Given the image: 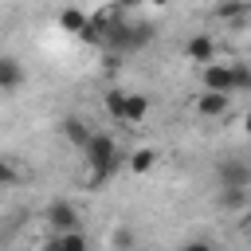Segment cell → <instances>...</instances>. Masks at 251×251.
Here are the masks:
<instances>
[{"mask_svg": "<svg viewBox=\"0 0 251 251\" xmlns=\"http://www.w3.org/2000/svg\"><path fill=\"white\" fill-rule=\"evenodd\" d=\"M82 149H86V161L94 169V184H102L118 169V145H114V137L110 133H90V141Z\"/></svg>", "mask_w": 251, "mask_h": 251, "instance_id": "cell-1", "label": "cell"}, {"mask_svg": "<svg viewBox=\"0 0 251 251\" xmlns=\"http://www.w3.org/2000/svg\"><path fill=\"white\" fill-rule=\"evenodd\" d=\"M216 176H220V188H247L251 184V169L243 157H220Z\"/></svg>", "mask_w": 251, "mask_h": 251, "instance_id": "cell-2", "label": "cell"}, {"mask_svg": "<svg viewBox=\"0 0 251 251\" xmlns=\"http://www.w3.org/2000/svg\"><path fill=\"white\" fill-rule=\"evenodd\" d=\"M227 106H231V94H220V90H204L196 98V114H204V118H224Z\"/></svg>", "mask_w": 251, "mask_h": 251, "instance_id": "cell-3", "label": "cell"}, {"mask_svg": "<svg viewBox=\"0 0 251 251\" xmlns=\"http://www.w3.org/2000/svg\"><path fill=\"white\" fill-rule=\"evenodd\" d=\"M204 86L208 90H220V94H231V71H227V63H208L204 67Z\"/></svg>", "mask_w": 251, "mask_h": 251, "instance_id": "cell-4", "label": "cell"}, {"mask_svg": "<svg viewBox=\"0 0 251 251\" xmlns=\"http://www.w3.org/2000/svg\"><path fill=\"white\" fill-rule=\"evenodd\" d=\"M47 216H51V227H55V231H75V227H78V212H75L67 200H55Z\"/></svg>", "mask_w": 251, "mask_h": 251, "instance_id": "cell-5", "label": "cell"}, {"mask_svg": "<svg viewBox=\"0 0 251 251\" xmlns=\"http://www.w3.org/2000/svg\"><path fill=\"white\" fill-rule=\"evenodd\" d=\"M24 82V67L16 63V59H8V55H0V94H8V90H16Z\"/></svg>", "mask_w": 251, "mask_h": 251, "instance_id": "cell-6", "label": "cell"}, {"mask_svg": "<svg viewBox=\"0 0 251 251\" xmlns=\"http://www.w3.org/2000/svg\"><path fill=\"white\" fill-rule=\"evenodd\" d=\"M184 55H188L192 63H212V59H216V43H212V35H196V39H188Z\"/></svg>", "mask_w": 251, "mask_h": 251, "instance_id": "cell-7", "label": "cell"}, {"mask_svg": "<svg viewBox=\"0 0 251 251\" xmlns=\"http://www.w3.org/2000/svg\"><path fill=\"white\" fill-rule=\"evenodd\" d=\"M90 133H94V129H90L82 118H67V122H63V137H67L71 145H78V149L90 141Z\"/></svg>", "mask_w": 251, "mask_h": 251, "instance_id": "cell-8", "label": "cell"}, {"mask_svg": "<svg viewBox=\"0 0 251 251\" xmlns=\"http://www.w3.org/2000/svg\"><path fill=\"white\" fill-rule=\"evenodd\" d=\"M149 114V98L145 94H126V110H122V122H141Z\"/></svg>", "mask_w": 251, "mask_h": 251, "instance_id": "cell-9", "label": "cell"}, {"mask_svg": "<svg viewBox=\"0 0 251 251\" xmlns=\"http://www.w3.org/2000/svg\"><path fill=\"white\" fill-rule=\"evenodd\" d=\"M59 27H63V31H75V35H78V31L86 27V16H82L78 8H63V12H59Z\"/></svg>", "mask_w": 251, "mask_h": 251, "instance_id": "cell-10", "label": "cell"}, {"mask_svg": "<svg viewBox=\"0 0 251 251\" xmlns=\"http://www.w3.org/2000/svg\"><path fill=\"white\" fill-rule=\"evenodd\" d=\"M227 71H231V94L251 86V67L247 63H227Z\"/></svg>", "mask_w": 251, "mask_h": 251, "instance_id": "cell-11", "label": "cell"}, {"mask_svg": "<svg viewBox=\"0 0 251 251\" xmlns=\"http://www.w3.org/2000/svg\"><path fill=\"white\" fill-rule=\"evenodd\" d=\"M153 165H157V149H137V153L129 157V169H133V173H149Z\"/></svg>", "mask_w": 251, "mask_h": 251, "instance_id": "cell-12", "label": "cell"}, {"mask_svg": "<svg viewBox=\"0 0 251 251\" xmlns=\"http://www.w3.org/2000/svg\"><path fill=\"white\" fill-rule=\"evenodd\" d=\"M55 243H59L63 251H86V239L78 235V227H75V231H59V239H55Z\"/></svg>", "mask_w": 251, "mask_h": 251, "instance_id": "cell-13", "label": "cell"}, {"mask_svg": "<svg viewBox=\"0 0 251 251\" xmlns=\"http://www.w3.org/2000/svg\"><path fill=\"white\" fill-rule=\"evenodd\" d=\"M106 110H110V118H118V122H122V110H126V90H110V94H106Z\"/></svg>", "mask_w": 251, "mask_h": 251, "instance_id": "cell-14", "label": "cell"}, {"mask_svg": "<svg viewBox=\"0 0 251 251\" xmlns=\"http://www.w3.org/2000/svg\"><path fill=\"white\" fill-rule=\"evenodd\" d=\"M247 16V4L235 0V4H220V20H243Z\"/></svg>", "mask_w": 251, "mask_h": 251, "instance_id": "cell-15", "label": "cell"}, {"mask_svg": "<svg viewBox=\"0 0 251 251\" xmlns=\"http://www.w3.org/2000/svg\"><path fill=\"white\" fill-rule=\"evenodd\" d=\"M224 204L227 208H243L247 204V188H224Z\"/></svg>", "mask_w": 251, "mask_h": 251, "instance_id": "cell-16", "label": "cell"}, {"mask_svg": "<svg viewBox=\"0 0 251 251\" xmlns=\"http://www.w3.org/2000/svg\"><path fill=\"white\" fill-rule=\"evenodd\" d=\"M12 180H16V173H12V165L0 157V184H12Z\"/></svg>", "mask_w": 251, "mask_h": 251, "instance_id": "cell-17", "label": "cell"}, {"mask_svg": "<svg viewBox=\"0 0 251 251\" xmlns=\"http://www.w3.org/2000/svg\"><path fill=\"white\" fill-rule=\"evenodd\" d=\"M180 251H212V243H208V239H192V243H184Z\"/></svg>", "mask_w": 251, "mask_h": 251, "instance_id": "cell-18", "label": "cell"}, {"mask_svg": "<svg viewBox=\"0 0 251 251\" xmlns=\"http://www.w3.org/2000/svg\"><path fill=\"white\" fill-rule=\"evenodd\" d=\"M47 251H63V247H59V243H51V247H47Z\"/></svg>", "mask_w": 251, "mask_h": 251, "instance_id": "cell-19", "label": "cell"}, {"mask_svg": "<svg viewBox=\"0 0 251 251\" xmlns=\"http://www.w3.org/2000/svg\"><path fill=\"white\" fill-rule=\"evenodd\" d=\"M122 4H133V0H122Z\"/></svg>", "mask_w": 251, "mask_h": 251, "instance_id": "cell-20", "label": "cell"}, {"mask_svg": "<svg viewBox=\"0 0 251 251\" xmlns=\"http://www.w3.org/2000/svg\"><path fill=\"white\" fill-rule=\"evenodd\" d=\"M157 4H169V0H157Z\"/></svg>", "mask_w": 251, "mask_h": 251, "instance_id": "cell-21", "label": "cell"}]
</instances>
